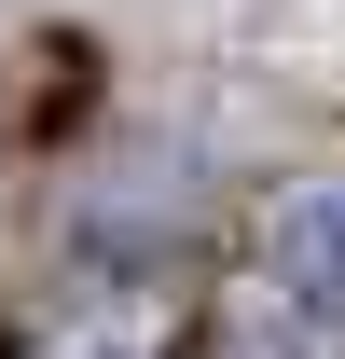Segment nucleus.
Returning <instances> with one entry per match:
<instances>
[{
    "label": "nucleus",
    "instance_id": "f257e3e1",
    "mask_svg": "<svg viewBox=\"0 0 345 359\" xmlns=\"http://www.w3.org/2000/svg\"><path fill=\"white\" fill-rule=\"evenodd\" d=\"M262 276H276V304L304 332H345V180H318L262 222Z\"/></svg>",
    "mask_w": 345,
    "mask_h": 359
}]
</instances>
